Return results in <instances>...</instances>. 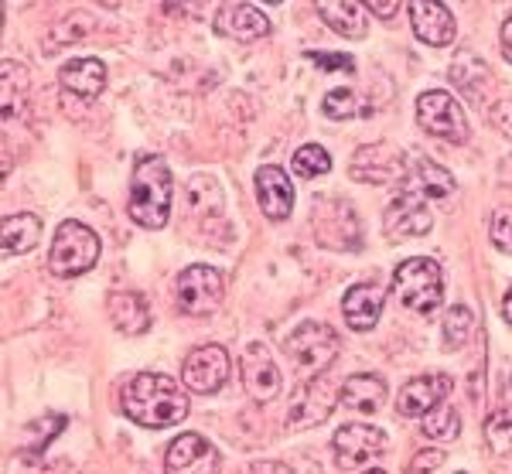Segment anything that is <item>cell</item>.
<instances>
[{
  "label": "cell",
  "instance_id": "1",
  "mask_svg": "<svg viewBox=\"0 0 512 474\" xmlns=\"http://www.w3.org/2000/svg\"><path fill=\"white\" fill-rule=\"evenodd\" d=\"M120 410L147 430H168L188 417V393L164 372H140L123 386Z\"/></svg>",
  "mask_w": 512,
  "mask_h": 474
},
{
  "label": "cell",
  "instance_id": "2",
  "mask_svg": "<svg viewBox=\"0 0 512 474\" xmlns=\"http://www.w3.org/2000/svg\"><path fill=\"white\" fill-rule=\"evenodd\" d=\"M130 219L140 229H164L171 212V171L161 157H140L130 178Z\"/></svg>",
  "mask_w": 512,
  "mask_h": 474
},
{
  "label": "cell",
  "instance_id": "3",
  "mask_svg": "<svg viewBox=\"0 0 512 474\" xmlns=\"http://www.w3.org/2000/svg\"><path fill=\"white\" fill-rule=\"evenodd\" d=\"M393 290L403 307L417 314H431L441 307L444 273L431 256H414V260H403L393 270Z\"/></svg>",
  "mask_w": 512,
  "mask_h": 474
},
{
  "label": "cell",
  "instance_id": "4",
  "mask_svg": "<svg viewBox=\"0 0 512 474\" xmlns=\"http://www.w3.org/2000/svg\"><path fill=\"white\" fill-rule=\"evenodd\" d=\"M99 260V236L82 222H62L55 229L52 249H48V270L52 277H79V273L93 270Z\"/></svg>",
  "mask_w": 512,
  "mask_h": 474
},
{
  "label": "cell",
  "instance_id": "5",
  "mask_svg": "<svg viewBox=\"0 0 512 474\" xmlns=\"http://www.w3.org/2000/svg\"><path fill=\"white\" fill-rule=\"evenodd\" d=\"M417 120L431 137H441L448 144H465L468 140V120L461 103L444 89H427L417 96Z\"/></svg>",
  "mask_w": 512,
  "mask_h": 474
},
{
  "label": "cell",
  "instance_id": "6",
  "mask_svg": "<svg viewBox=\"0 0 512 474\" xmlns=\"http://www.w3.org/2000/svg\"><path fill=\"white\" fill-rule=\"evenodd\" d=\"M178 304L185 314L192 318H205V314H216L222 297H226V280H222L219 270L212 266L198 263V266H188V270L178 273Z\"/></svg>",
  "mask_w": 512,
  "mask_h": 474
},
{
  "label": "cell",
  "instance_id": "7",
  "mask_svg": "<svg viewBox=\"0 0 512 474\" xmlns=\"http://www.w3.org/2000/svg\"><path fill=\"white\" fill-rule=\"evenodd\" d=\"M338 406V393L328 376H318L311 382H304L291 399V410H287V430H311L318 423H325L332 417V410Z\"/></svg>",
  "mask_w": 512,
  "mask_h": 474
},
{
  "label": "cell",
  "instance_id": "8",
  "mask_svg": "<svg viewBox=\"0 0 512 474\" xmlns=\"http://www.w3.org/2000/svg\"><path fill=\"white\" fill-rule=\"evenodd\" d=\"M284 348L291 359L308 365V369H328L338 355V335L321 321H304L287 335Z\"/></svg>",
  "mask_w": 512,
  "mask_h": 474
},
{
  "label": "cell",
  "instance_id": "9",
  "mask_svg": "<svg viewBox=\"0 0 512 474\" xmlns=\"http://www.w3.org/2000/svg\"><path fill=\"white\" fill-rule=\"evenodd\" d=\"M332 447L338 468L352 471L386 451V434L379 427H369V423H345V427L335 430Z\"/></svg>",
  "mask_w": 512,
  "mask_h": 474
},
{
  "label": "cell",
  "instance_id": "10",
  "mask_svg": "<svg viewBox=\"0 0 512 474\" xmlns=\"http://www.w3.org/2000/svg\"><path fill=\"white\" fill-rule=\"evenodd\" d=\"M315 239L325 249H359L362 246V229L355 212L345 202H321L315 209Z\"/></svg>",
  "mask_w": 512,
  "mask_h": 474
},
{
  "label": "cell",
  "instance_id": "11",
  "mask_svg": "<svg viewBox=\"0 0 512 474\" xmlns=\"http://www.w3.org/2000/svg\"><path fill=\"white\" fill-rule=\"evenodd\" d=\"M222 457L202 434H181L168 444L164 474H219Z\"/></svg>",
  "mask_w": 512,
  "mask_h": 474
},
{
  "label": "cell",
  "instance_id": "12",
  "mask_svg": "<svg viewBox=\"0 0 512 474\" xmlns=\"http://www.w3.org/2000/svg\"><path fill=\"white\" fill-rule=\"evenodd\" d=\"M349 174L362 185H390V181L403 178V154L393 144H366L359 147L349 164Z\"/></svg>",
  "mask_w": 512,
  "mask_h": 474
},
{
  "label": "cell",
  "instance_id": "13",
  "mask_svg": "<svg viewBox=\"0 0 512 474\" xmlns=\"http://www.w3.org/2000/svg\"><path fill=\"white\" fill-rule=\"evenodd\" d=\"M239 376H243L246 393H250L256 403H270V399H277L280 369L274 365V359H270V352L263 342H253V345L243 348V355H239Z\"/></svg>",
  "mask_w": 512,
  "mask_h": 474
},
{
  "label": "cell",
  "instance_id": "14",
  "mask_svg": "<svg viewBox=\"0 0 512 474\" xmlns=\"http://www.w3.org/2000/svg\"><path fill=\"white\" fill-rule=\"evenodd\" d=\"M229 379V355L222 345H202L185 359V386L192 393L212 396Z\"/></svg>",
  "mask_w": 512,
  "mask_h": 474
},
{
  "label": "cell",
  "instance_id": "15",
  "mask_svg": "<svg viewBox=\"0 0 512 474\" xmlns=\"http://www.w3.org/2000/svg\"><path fill=\"white\" fill-rule=\"evenodd\" d=\"M434 226V215L427 209L424 198H414V195H396L386 209V236L390 239H417V236H427Z\"/></svg>",
  "mask_w": 512,
  "mask_h": 474
},
{
  "label": "cell",
  "instance_id": "16",
  "mask_svg": "<svg viewBox=\"0 0 512 474\" xmlns=\"http://www.w3.org/2000/svg\"><path fill=\"white\" fill-rule=\"evenodd\" d=\"M407 11H410V24H414V35L424 41V45H431V48L451 45L458 24H454V14L448 4L414 0V4H407Z\"/></svg>",
  "mask_w": 512,
  "mask_h": 474
},
{
  "label": "cell",
  "instance_id": "17",
  "mask_svg": "<svg viewBox=\"0 0 512 474\" xmlns=\"http://www.w3.org/2000/svg\"><path fill=\"white\" fill-rule=\"evenodd\" d=\"M212 28H216V35H222V38L256 41V38L270 35V18L253 4H226V7H219Z\"/></svg>",
  "mask_w": 512,
  "mask_h": 474
},
{
  "label": "cell",
  "instance_id": "18",
  "mask_svg": "<svg viewBox=\"0 0 512 474\" xmlns=\"http://www.w3.org/2000/svg\"><path fill=\"white\" fill-rule=\"evenodd\" d=\"M451 393V379L448 376H417L403 386V393L396 396V413L400 417H427L434 406L444 403V396Z\"/></svg>",
  "mask_w": 512,
  "mask_h": 474
},
{
  "label": "cell",
  "instance_id": "19",
  "mask_svg": "<svg viewBox=\"0 0 512 474\" xmlns=\"http://www.w3.org/2000/svg\"><path fill=\"white\" fill-rule=\"evenodd\" d=\"M256 198H260V209L267 219L284 222L294 209V185L284 171L274 168V164H263L256 171Z\"/></svg>",
  "mask_w": 512,
  "mask_h": 474
},
{
  "label": "cell",
  "instance_id": "20",
  "mask_svg": "<svg viewBox=\"0 0 512 474\" xmlns=\"http://www.w3.org/2000/svg\"><path fill=\"white\" fill-rule=\"evenodd\" d=\"M400 191H403V195L424 198V202H434V198H448L451 195V191H454V178L441 168V164L420 157V161H414V168L403 174Z\"/></svg>",
  "mask_w": 512,
  "mask_h": 474
},
{
  "label": "cell",
  "instance_id": "21",
  "mask_svg": "<svg viewBox=\"0 0 512 474\" xmlns=\"http://www.w3.org/2000/svg\"><path fill=\"white\" fill-rule=\"evenodd\" d=\"M386 290L379 284H355L349 287V294L342 297V314L349 321L352 331H369L383 314Z\"/></svg>",
  "mask_w": 512,
  "mask_h": 474
},
{
  "label": "cell",
  "instance_id": "22",
  "mask_svg": "<svg viewBox=\"0 0 512 474\" xmlns=\"http://www.w3.org/2000/svg\"><path fill=\"white\" fill-rule=\"evenodd\" d=\"M59 82L69 96H79V99H96L103 93L106 86V65L99 58H76V62L62 65L59 69Z\"/></svg>",
  "mask_w": 512,
  "mask_h": 474
},
{
  "label": "cell",
  "instance_id": "23",
  "mask_svg": "<svg viewBox=\"0 0 512 474\" xmlns=\"http://www.w3.org/2000/svg\"><path fill=\"white\" fill-rule=\"evenodd\" d=\"M106 307H110V321L117 324L120 335L134 338L151 328V311H147V301L137 290H113Z\"/></svg>",
  "mask_w": 512,
  "mask_h": 474
},
{
  "label": "cell",
  "instance_id": "24",
  "mask_svg": "<svg viewBox=\"0 0 512 474\" xmlns=\"http://www.w3.org/2000/svg\"><path fill=\"white\" fill-rule=\"evenodd\" d=\"M386 403V382L379 376H349L342 386V393H338V406H345V410L352 413H362V417H369V413H376L379 406Z\"/></svg>",
  "mask_w": 512,
  "mask_h": 474
},
{
  "label": "cell",
  "instance_id": "25",
  "mask_svg": "<svg viewBox=\"0 0 512 474\" xmlns=\"http://www.w3.org/2000/svg\"><path fill=\"white\" fill-rule=\"evenodd\" d=\"M315 11L342 38H366L369 31L366 4H355V0H325V4H315Z\"/></svg>",
  "mask_w": 512,
  "mask_h": 474
},
{
  "label": "cell",
  "instance_id": "26",
  "mask_svg": "<svg viewBox=\"0 0 512 474\" xmlns=\"http://www.w3.org/2000/svg\"><path fill=\"white\" fill-rule=\"evenodd\" d=\"M4 256H21L31 253L41 239V219L31 212H18V215H7L4 219Z\"/></svg>",
  "mask_w": 512,
  "mask_h": 474
},
{
  "label": "cell",
  "instance_id": "27",
  "mask_svg": "<svg viewBox=\"0 0 512 474\" xmlns=\"http://www.w3.org/2000/svg\"><path fill=\"white\" fill-rule=\"evenodd\" d=\"M24 96H28V72H24V65L7 58L4 72H0V106H4V120H11V116H18L24 110Z\"/></svg>",
  "mask_w": 512,
  "mask_h": 474
},
{
  "label": "cell",
  "instance_id": "28",
  "mask_svg": "<svg viewBox=\"0 0 512 474\" xmlns=\"http://www.w3.org/2000/svg\"><path fill=\"white\" fill-rule=\"evenodd\" d=\"M472 331H475V314H472V307H465V304H454L448 314H444V348L448 352H454V348H461L472 338Z\"/></svg>",
  "mask_w": 512,
  "mask_h": 474
},
{
  "label": "cell",
  "instance_id": "29",
  "mask_svg": "<svg viewBox=\"0 0 512 474\" xmlns=\"http://www.w3.org/2000/svg\"><path fill=\"white\" fill-rule=\"evenodd\" d=\"M420 420H424L420 423V430H424V437H431V440H454L461 434V417H458V410L448 403L434 406V410Z\"/></svg>",
  "mask_w": 512,
  "mask_h": 474
},
{
  "label": "cell",
  "instance_id": "30",
  "mask_svg": "<svg viewBox=\"0 0 512 474\" xmlns=\"http://www.w3.org/2000/svg\"><path fill=\"white\" fill-rule=\"evenodd\" d=\"M332 171V154L318 144H304L301 151L294 154V174L301 178H318V174Z\"/></svg>",
  "mask_w": 512,
  "mask_h": 474
},
{
  "label": "cell",
  "instance_id": "31",
  "mask_svg": "<svg viewBox=\"0 0 512 474\" xmlns=\"http://www.w3.org/2000/svg\"><path fill=\"white\" fill-rule=\"evenodd\" d=\"M485 440H489V447L495 454H509V447H512V410L509 406L495 410L492 417L485 420Z\"/></svg>",
  "mask_w": 512,
  "mask_h": 474
},
{
  "label": "cell",
  "instance_id": "32",
  "mask_svg": "<svg viewBox=\"0 0 512 474\" xmlns=\"http://www.w3.org/2000/svg\"><path fill=\"white\" fill-rule=\"evenodd\" d=\"M321 113L328 120H349V116H355V93L352 89H332L321 103Z\"/></svg>",
  "mask_w": 512,
  "mask_h": 474
},
{
  "label": "cell",
  "instance_id": "33",
  "mask_svg": "<svg viewBox=\"0 0 512 474\" xmlns=\"http://www.w3.org/2000/svg\"><path fill=\"white\" fill-rule=\"evenodd\" d=\"M489 236H492L495 249H502V253H512V205H502V209H495Z\"/></svg>",
  "mask_w": 512,
  "mask_h": 474
},
{
  "label": "cell",
  "instance_id": "34",
  "mask_svg": "<svg viewBox=\"0 0 512 474\" xmlns=\"http://www.w3.org/2000/svg\"><path fill=\"white\" fill-rule=\"evenodd\" d=\"M308 58H311V62H318V65H321V69H325V72H349V76H352V72H355V62H352L349 55H328V52H311Z\"/></svg>",
  "mask_w": 512,
  "mask_h": 474
},
{
  "label": "cell",
  "instance_id": "35",
  "mask_svg": "<svg viewBox=\"0 0 512 474\" xmlns=\"http://www.w3.org/2000/svg\"><path fill=\"white\" fill-rule=\"evenodd\" d=\"M444 464V451H424L414 457V464H410V474H427L434 468H441Z\"/></svg>",
  "mask_w": 512,
  "mask_h": 474
},
{
  "label": "cell",
  "instance_id": "36",
  "mask_svg": "<svg viewBox=\"0 0 512 474\" xmlns=\"http://www.w3.org/2000/svg\"><path fill=\"white\" fill-rule=\"evenodd\" d=\"M246 474H297V471L287 468V464H280V461H256L246 468Z\"/></svg>",
  "mask_w": 512,
  "mask_h": 474
},
{
  "label": "cell",
  "instance_id": "37",
  "mask_svg": "<svg viewBox=\"0 0 512 474\" xmlns=\"http://www.w3.org/2000/svg\"><path fill=\"white\" fill-rule=\"evenodd\" d=\"M403 4H396V0H390V4H386V0H369L366 4V11H373L376 18H383V21H390L396 11H400Z\"/></svg>",
  "mask_w": 512,
  "mask_h": 474
},
{
  "label": "cell",
  "instance_id": "38",
  "mask_svg": "<svg viewBox=\"0 0 512 474\" xmlns=\"http://www.w3.org/2000/svg\"><path fill=\"white\" fill-rule=\"evenodd\" d=\"M499 45H502V55L512 62V11H509V18L502 21V35H499Z\"/></svg>",
  "mask_w": 512,
  "mask_h": 474
},
{
  "label": "cell",
  "instance_id": "39",
  "mask_svg": "<svg viewBox=\"0 0 512 474\" xmlns=\"http://www.w3.org/2000/svg\"><path fill=\"white\" fill-rule=\"evenodd\" d=\"M41 474H79V468L72 461H65V457H59V461L45 464V471H41Z\"/></svg>",
  "mask_w": 512,
  "mask_h": 474
},
{
  "label": "cell",
  "instance_id": "40",
  "mask_svg": "<svg viewBox=\"0 0 512 474\" xmlns=\"http://www.w3.org/2000/svg\"><path fill=\"white\" fill-rule=\"evenodd\" d=\"M502 314H506V321L512 324V287L506 290V297H502Z\"/></svg>",
  "mask_w": 512,
  "mask_h": 474
},
{
  "label": "cell",
  "instance_id": "41",
  "mask_svg": "<svg viewBox=\"0 0 512 474\" xmlns=\"http://www.w3.org/2000/svg\"><path fill=\"white\" fill-rule=\"evenodd\" d=\"M362 474H386L383 468H369V471H362Z\"/></svg>",
  "mask_w": 512,
  "mask_h": 474
}]
</instances>
